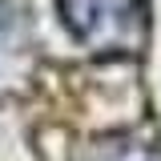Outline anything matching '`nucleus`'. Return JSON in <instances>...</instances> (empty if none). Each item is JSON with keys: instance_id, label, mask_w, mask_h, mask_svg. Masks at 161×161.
<instances>
[{"instance_id": "f03ea898", "label": "nucleus", "mask_w": 161, "mask_h": 161, "mask_svg": "<svg viewBox=\"0 0 161 161\" xmlns=\"http://www.w3.org/2000/svg\"><path fill=\"white\" fill-rule=\"evenodd\" d=\"M93 161H161V149L157 145H145V141L121 137V141H105Z\"/></svg>"}, {"instance_id": "f257e3e1", "label": "nucleus", "mask_w": 161, "mask_h": 161, "mask_svg": "<svg viewBox=\"0 0 161 161\" xmlns=\"http://www.w3.org/2000/svg\"><path fill=\"white\" fill-rule=\"evenodd\" d=\"M64 28L93 53H133L141 44L137 0H57Z\"/></svg>"}]
</instances>
